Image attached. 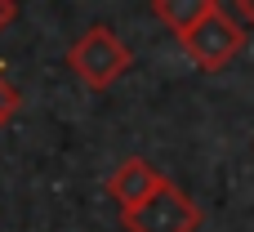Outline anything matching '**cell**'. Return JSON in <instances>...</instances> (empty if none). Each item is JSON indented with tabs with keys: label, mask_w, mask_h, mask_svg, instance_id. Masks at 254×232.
<instances>
[{
	"label": "cell",
	"mask_w": 254,
	"mask_h": 232,
	"mask_svg": "<svg viewBox=\"0 0 254 232\" xmlns=\"http://www.w3.org/2000/svg\"><path fill=\"white\" fill-rule=\"evenodd\" d=\"M246 27L232 18V9H223V4H210L183 36H179V45L188 49V58L201 67V72H223L237 54H241V45H246Z\"/></svg>",
	"instance_id": "obj_2"
},
{
	"label": "cell",
	"mask_w": 254,
	"mask_h": 232,
	"mask_svg": "<svg viewBox=\"0 0 254 232\" xmlns=\"http://www.w3.org/2000/svg\"><path fill=\"white\" fill-rule=\"evenodd\" d=\"M121 219H125L129 232H196L201 228L196 201H192L179 183H170V179H161V188H156L143 206L125 210Z\"/></svg>",
	"instance_id": "obj_3"
},
{
	"label": "cell",
	"mask_w": 254,
	"mask_h": 232,
	"mask_svg": "<svg viewBox=\"0 0 254 232\" xmlns=\"http://www.w3.org/2000/svg\"><path fill=\"white\" fill-rule=\"evenodd\" d=\"M67 67H71L89 89H107V85H116V80L134 67V54H129V45H125L107 22H94V27H85V31L67 45Z\"/></svg>",
	"instance_id": "obj_1"
},
{
	"label": "cell",
	"mask_w": 254,
	"mask_h": 232,
	"mask_svg": "<svg viewBox=\"0 0 254 232\" xmlns=\"http://www.w3.org/2000/svg\"><path fill=\"white\" fill-rule=\"evenodd\" d=\"M13 18H18V4H13V0H0V31H4Z\"/></svg>",
	"instance_id": "obj_8"
},
{
	"label": "cell",
	"mask_w": 254,
	"mask_h": 232,
	"mask_svg": "<svg viewBox=\"0 0 254 232\" xmlns=\"http://www.w3.org/2000/svg\"><path fill=\"white\" fill-rule=\"evenodd\" d=\"M156 188H161V170H152L143 156L121 161V165L112 170V179H107V192H112V201L121 206V215L134 210V206H143Z\"/></svg>",
	"instance_id": "obj_4"
},
{
	"label": "cell",
	"mask_w": 254,
	"mask_h": 232,
	"mask_svg": "<svg viewBox=\"0 0 254 232\" xmlns=\"http://www.w3.org/2000/svg\"><path fill=\"white\" fill-rule=\"evenodd\" d=\"M232 18H237L241 27H254V0H237V4H232Z\"/></svg>",
	"instance_id": "obj_7"
},
{
	"label": "cell",
	"mask_w": 254,
	"mask_h": 232,
	"mask_svg": "<svg viewBox=\"0 0 254 232\" xmlns=\"http://www.w3.org/2000/svg\"><path fill=\"white\" fill-rule=\"evenodd\" d=\"M13 112H18V89H13V80L4 76V67H0V125H4Z\"/></svg>",
	"instance_id": "obj_6"
},
{
	"label": "cell",
	"mask_w": 254,
	"mask_h": 232,
	"mask_svg": "<svg viewBox=\"0 0 254 232\" xmlns=\"http://www.w3.org/2000/svg\"><path fill=\"white\" fill-rule=\"evenodd\" d=\"M210 4H214V0H156V4H152V13H156L174 36H183V31L201 18Z\"/></svg>",
	"instance_id": "obj_5"
}]
</instances>
